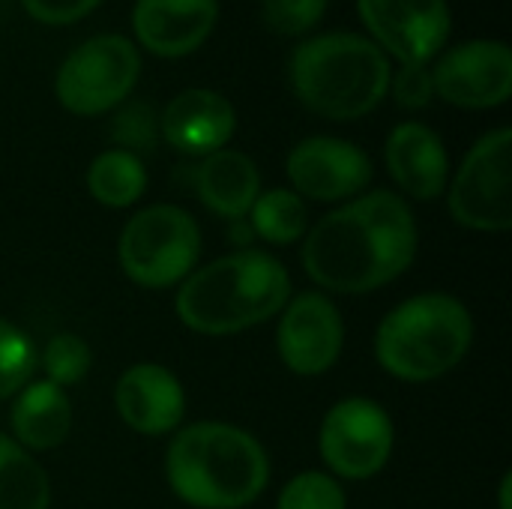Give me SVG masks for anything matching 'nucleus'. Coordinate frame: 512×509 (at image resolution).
Segmentation results:
<instances>
[{
    "mask_svg": "<svg viewBox=\"0 0 512 509\" xmlns=\"http://www.w3.org/2000/svg\"><path fill=\"white\" fill-rule=\"evenodd\" d=\"M12 435L24 450H54L69 438L72 429V402L63 387L51 381H30L9 414Z\"/></svg>",
    "mask_w": 512,
    "mask_h": 509,
    "instance_id": "19",
    "label": "nucleus"
},
{
    "mask_svg": "<svg viewBox=\"0 0 512 509\" xmlns=\"http://www.w3.org/2000/svg\"><path fill=\"white\" fill-rule=\"evenodd\" d=\"M435 96L456 108H498L512 93V51L498 39H471L429 66Z\"/></svg>",
    "mask_w": 512,
    "mask_h": 509,
    "instance_id": "11",
    "label": "nucleus"
},
{
    "mask_svg": "<svg viewBox=\"0 0 512 509\" xmlns=\"http://www.w3.org/2000/svg\"><path fill=\"white\" fill-rule=\"evenodd\" d=\"M219 21V0H135V39L156 57H186L207 42Z\"/></svg>",
    "mask_w": 512,
    "mask_h": 509,
    "instance_id": "15",
    "label": "nucleus"
},
{
    "mask_svg": "<svg viewBox=\"0 0 512 509\" xmlns=\"http://www.w3.org/2000/svg\"><path fill=\"white\" fill-rule=\"evenodd\" d=\"M51 483L45 468L0 432V509H48Z\"/></svg>",
    "mask_w": 512,
    "mask_h": 509,
    "instance_id": "20",
    "label": "nucleus"
},
{
    "mask_svg": "<svg viewBox=\"0 0 512 509\" xmlns=\"http://www.w3.org/2000/svg\"><path fill=\"white\" fill-rule=\"evenodd\" d=\"M396 429L390 414L363 396L336 402L318 432V450L327 468L342 480H369L393 456Z\"/></svg>",
    "mask_w": 512,
    "mask_h": 509,
    "instance_id": "9",
    "label": "nucleus"
},
{
    "mask_svg": "<svg viewBox=\"0 0 512 509\" xmlns=\"http://www.w3.org/2000/svg\"><path fill=\"white\" fill-rule=\"evenodd\" d=\"M327 3L330 0H261V18L279 36H303L324 18Z\"/></svg>",
    "mask_w": 512,
    "mask_h": 509,
    "instance_id": "27",
    "label": "nucleus"
},
{
    "mask_svg": "<svg viewBox=\"0 0 512 509\" xmlns=\"http://www.w3.org/2000/svg\"><path fill=\"white\" fill-rule=\"evenodd\" d=\"M87 189L93 201L111 210L132 207L147 189V168L138 156L126 150H105L87 168Z\"/></svg>",
    "mask_w": 512,
    "mask_h": 509,
    "instance_id": "21",
    "label": "nucleus"
},
{
    "mask_svg": "<svg viewBox=\"0 0 512 509\" xmlns=\"http://www.w3.org/2000/svg\"><path fill=\"white\" fill-rule=\"evenodd\" d=\"M234 129H237L234 105L222 93L207 87H189L177 93L159 117L162 138L174 150L201 159L222 150L231 141Z\"/></svg>",
    "mask_w": 512,
    "mask_h": 509,
    "instance_id": "16",
    "label": "nucleus"
},
{
    "mask_svg": "<svg viewBox=\"0 0 512 509\" xmlns=\"http://www.w3.org/2000/svg\"><path fill=\"white\" fill-rule=\"evenodd\" d=\"M450 216L471 231L512 228V129L486 132L450 183Z\"/></svg>",
    "mask_w": 512,
    "mask_h": 509,
    "instance_id": "8",
    "label": "nucleus"
},
{
    "mask_svg": "<svg viewBox=\"0 0 512 509\" xmlns=\"http://www.w3.org/2000/svg\"><path fill=\"white\" fill-rule=\"evenodd\" d=\"M276 345L282 363L303 378L324 375L339 363L345 345V324L339 309L318 291L297 294L285 303Z\"/></svg>",
    "mask_w": 512,
    "mask_h": 509,
    "instance_id": "13",
    "label": "nucleus"
},
{
    "mask_svg": "<svg viewBox=\"0 0 512 509\" xmlns=\"http://www.w3.org/2000/svg\"><path fill=\"white\" fill-rule=\"evenodd\" d=\"M291 300V276L279 258L240 249L192 270L177 291V318L204 336H231L279 315Z\"/></svg>",
    "mask_w": 512,
    "mask_h": 509,
    "instance_id": "2",
    "label": "nucleus"
},
{
    "mask_svg": "<svg viewBox=\"0 0 512 509\" xmlns=\"http://www.w3.org/2000/svg\"><path fill=\"white\" fill-rule=\"evenodd\" d=\"M345 492L342 486L321 471H306L297 474L294 480L285 483V489L279 492V504L276 509H345Z\"/></svg>",
    "mask_w": 512,
    "mask_h": 509,
    "instance_id": "25",
    "label": "nucleus"
},
{
    "mask_svg": "<svg viewBox=\"0 0 512 509\" xmlns=\"http://www.w3.org/2000/svg\"><path fill=\"white\" fill-rule=\"evenodd\" d=\"M288 180L297 195L312 201H348L360 195L372 180V159L351 141L312 135L303 138L285 162Z\"/></svg>",
    "mask_w": 512,
    "mask_h": 509,
    "instance_id": "12",
    "label": "nucleus"
},
{
    "mask_svg": "<svg viewBox=\"0 0 512 509\" xmlns=\"http://www.w3.org/2000/svg\"><path fill=\"white\" fill-rule=\"evenodd\" d=\"M387 168L396 186L417 198V201H435L447 189L450 177V159L441 135L417 120L399 123L387 135Z\"/></svg>",
    "mask_w": 512,
    "mask_h": 509,
    "instance_id": "17",
    "label": "nucleus"
},
{
    "mask_svg": "<svg viewBox=\"0 0 512 509\" xmlns=\"http://www.w3.org/2000/svg\"><path fill=\"white\" fill-rule=\"evenodd\" d=\"M90 363H93V354H90L87 342L75 333L51 336L42 351L45 381H51L57 387H72V384L84 381L90 372Z\"/></svg>",
    "mask_w": 512,
    "mask_h": 509,
    "instance_id": "24",
    "label": "nucleus"
},
{
    "mask_svg": "<svg viewBox=\"0 0 512 509\" xmlns=\"http://www.w3.org/2000/svg\"><path fill=\"white\" fill-rule=\"evenodd\" d=\"M156 114L147 102H129L120 105V111L111 120V141L117 150H126L141 159V153H150L156 147Z\"/></svg>",
    "mask_w": 512,
    "mask_h": 509,
    "instance_id": "26",
    "label": "nucleus"
},
{
    "mask_svg": "<svg viewBox=\"0 0 512 509\" xmlns=\"http://www.w3.org/2000/svg\"><path fill=\"white\" fill-rule=\"evenodd\" d=\"M510 492H512V474L507 471V474H504V480H501V509H512Z\"/></svg>",
    "mask_w": 512,
    "mask_h": 509,
    "instance_id": "30",
    "label": "nucleus"
},
{
    "mask_svg": "<svg viewBox=\"0 0 512 509\" xmlns=\"http://www.w3.org/2000/svg\"><path fill=\"white\" fill-rule=\"evenodd\" d=\"M141 75V54L132 39L102 33L75 45L54 75L57 102L78 117L120 108Z\"/></svg>",
    "mask_w": 512,
    "mask_h": 509,
    "instance_id": "7",
    "label": "nucleus"
},
{
    "mask_svg": "<svg viewBox=\"0 0 512 509\" xmlns=\"http://www.w3.org/2000/svg\"><path fill=\"white\" fill-rule=\"evenodd\" d=\"M120 420L138 435H168L186 414V396L177 375L159 363L126 369L114 387Z\"/></svg>",
    "mask_w": 512,
    "mask_h": 509,
    "instance_id": "14",
    "label": "nucleus"
},
{
    "mask_svg": "<svg viewBox=\"0 0 512 509\" xmlns=\"http://www.w3.org/2000/svg\"><path fill=\"white\" fill-rule=\"evenodd\" d=\"M474 321L453 294L429 291L399 303L375 333V357L399 381H435L471 351Z\"/></svg>",
    "mask_w": 512,
    "mask_h": 509,
    "instance_id": "5",
    "label": "nucleus"
},
{
    "mask_svg": "<svg viewBox=\"0 0 512 509\" xmlns=\"http://www.w3.org/2000/svg\"><path fill=\"white\" fill-rule=\"evenodd\" d=\"M123 273L141 288H171L183 282L201 258V228L183 207L153 204L135 213L117 243Z\"/></svg>",
    "mask_w": 512,
    "mask_h": 509,
    "instance_id": "6",
    "label": "nucleus"
},
{
    "mask_svg": "<svg viewBox=\"0 0 512 509\" xmlns=\"http://www.w3.org/2000/svg\"><path fill=\"white\" fill-rule=\"evenodd\" d=\"M372 42L402 66H429L450 39L447 0H357Z\"/></svg>",
    "mask_w": 512,
    "mask_h": 509,
    "instance_id": "10",
    "label": "nucleus"
},
{
    "mask_svg": "<svg viewBox=\"0 0 512 509\" xmlns=\"http://www.w3.org/2000/svg\"><path fill=\"white\" fill-rule=\"evenodd\" d=\"M36 366L33 339L21 327L0 318V402L18 396L30 384Z\"/></svg>",
    "mask_w": 512,
    "mask_h": 509,
    "instance_id": "23",
    "label": "nucleus"
},
{
    "mask_svg": "<svg viewBox=\"0 0 512 509\" xmlns=\"http://www.w3.org/2000/svg\"><path fill=\"white\" fill-rule=\"evenodd\" d=\"M195 189L204 207L216 216L243 219L261 195V174L246 153L222 147L201 159L195 171Z\"/></svg>",
    "mask_w": 512,
    "mask_h": 509,
    "instance_id": "18",
    "label": "nucleus"
},
{
    "mask_svg": "<svg viewBox=\"0 0 512 509\" xmlns=\"http://www.w3.org/2000/svg\"><path fill=\"white\" fill-rule=\"evenodd\" d=\"M102 0H21L24 12L48 27H63V24H75L84 15H90Z\"/></svg>",
    "mask_w": 512,
    "mask_h": 509,
    "instance_id": "29",
    "label": "nucleus"
},
{
    "mask_svg": "<svg viewBox=\"0 0 512 509\" xmlns=\"http://www.w3.org/2000/svg\"><path fill=\"white\" fill-rule=\"evenodd\" d=\"M417 258V222L387 189L327 213L303 243L306 276L333 294H369L399 279Z\"/></svg>",
    "mask_w": 512,
    "mask_h": 509,
    "instance_id": "1",
    "label": "nucleus"
},
{
    "mask_svg": "<svg viewBox=\"0 0 512 509\" xmlns=\"http://www.w3.org/2000/svg\"><path fill=\"white\" fill-rule=\"evenodd\" d=\"M252 216V231L273 243V246H291L306 234L309 216L306 204L294 189H270L261 192L249 210Z\"/></svg>",
    "mask_w": 512,
    "mask_h": 509,
    "instance_id": "22",
    "label": "nucleus"
},
{
    "mask_svg": "<svg viewBox=\"0 0 512 509\" xmlns=\"http://www.w3.org/2000/svg\"><path fill=\"white\" fill-rule=\"evenodd\" d=\"M390 57L360 33H321L303 39L288 63L294 96L327 120L372 114L390 93Z\"/></svg>",
    "mask_w": 512,
    "mask_h": 509,
    "instance_id": "4",
    "label": "nucleus"
},
{
    "mask_svg": "<svg viewBox=\"0 0 512 509\" xmlns=\"http://www.w3.org/2000/svg\"><path fill=\"white\" fill-rule=\"evenodd\" d=\"M171 492L195 509H243L261 498L270 459L255 435L228 423H195L168 447Z\"/></svg>",
    "mask_w": 512,
    "mask_h": 509,
    "instance_id": "3",
    "label": "nucleus"
},
{
    "mask_svg": "<svg viewBox=\"0 0 512 509\" xmlns=\"http://www.w3.org/2000/svg\"><path fill=\"white\" fill-rule=\"evenodd\" d=\"M390 90H393L396 102L408 111L426 108L435 99L429 66H399V72L390 78Z\"/></svg>",
    "mask_w": 512,
    "mask_h": 509,
    "instance_id": "28",
    "label": "nucleus"
}]
</instances>
